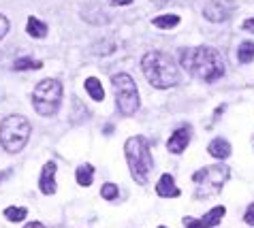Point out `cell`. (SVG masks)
<instances>
[{"label": "cell", "instance_id": "obj_1", "mask_svg": "<svg viewBox=\"0 0 254 228\" xmlns=\"http://www.w3.org/2000/svg\"><path fill=\"white\" fill-rule=\"evenodd\" d=\"M182 66L192 77L201 81H218L224 75V62L222 56L218 54V49L209 45H199V47H190L182 52Z\"/></svg>", "mask_w": 254, "mask_h": 228}, {"label": "cell", "instance_id": "obj_2", "mask_svg": "<svg viewBox=\"0 0 254 228\" xmlns=\"http://www.w3.org/2000/svg\"><path fill=\"white\" fill-rule=\"evenodd\" d=\"M141 70H143L145 79L158 90L173 88V85H178V81H180V70L175 66L173 58L167 56L165 52L145 54L143 60H141Z\"/></svg>", "mask_w": 254, "mask_h": 228}, {"label": "cell", "instance_id": "obj_3", "mask_svg": "<svg viewBox=\"0 0 254 228\" xmlns=\"http://www.w3.org/2000/svg\"><path fill=\"white\" fill-rule=\"evenodd\" d=\"M124 154H126V162H128L132 179H135L137 183H141V186L147 183L150 173H152V167H154L152 152H150L147 141L143 137H130L124 143Z\"/></svg>", "mask_w": 254, "mask_h": 228}, {"label": "cell", "instance_id": "obj_4", "mask_svg": "<svg viewBox=\"0 0 254 228\" xmlns=\"http://www.w3.org/2000/svg\"><path fill=\"white\" fill-rule=\"evenodd\" d=\"M32 126L24 115H6L0 122V145L9 154H19L30 139Z\"/></svg>", "mask_w": 254, "mask_h": 228}, {"label": "cell", "instance_id": "obj_5", "mask_svg": "<svg viewBox=\"0 0 254 228\" xmlns=\"http://www.w3.org/2000/svg\"><path fill=\"white\" fill-rule=\"evenodd\" d=\"M231 177V169L224 165H211L201 171H196L192 175V183H194V196L196 198H207V196H216L218 192L224 188V183Z\"/></svg>", "mask_w": 254, "mask_h": 228}, {"label": "cell", "instance_id": "obj_6", "mask_svg": "<svg viewBox=\"0 0 254 228\" xmlns=\"http://www.w3.org/2000/svg\"><path fill=\"white\" fill-rule=\"evenodd\" d=\"M62 103V83L58 79H43L32 92V107L39 115L52 117L58 113Z\"/></svg>", "mask_w": 254, "mask_h": 228}, {"label": "cell", "instance_id": "obj_7", "mask_svg": "<svg viewBox=\"0 0 254 228\" xmlns=\"http://www.w3.org/2000/svg\"><path fill=\"white\" fill-rule=\"evenodd\" d=\"M111 83H114L116 90V105L122 115H135L139 109V90L137 83L130 79V75L126 73H118L111 77Z\"/></svg>", "mask_w": 254, "mask_h": 228}, {"label": "cell", "instance_id": "obj_8", "mask_svg": "<svg viewBox=\"0 0 254 228\" xmlns=\"http://www.w3.org/2000/svg\"><path fill=\"white\" fill-rule=\"evenodd\" d=\"M233 13V4L229 0H207L205 6H203V15H205L209 21H224L229 19Z\"/></svg>", "mask_w": 254, "mask_h": 228}, {"label": "cell", "instance_id": "obj_9", "mask_svg": "<svg viewBox=\"0 0 254 228\" xmlns=\"http://www.w3.org/2000/svg\"><path fill=\"white\" fill-rule=\"evenodd\" d=\"M188 143H190V126H182L171 134V137H169L167 149L171 154H182L188 147Z\"/></svg>", "mask_w": 254, "mask_h": 228}, {"label": "cell", "instance_id": "obj_10", "mask_svg": "<svg viewBox=\"0 0 254 228\" xmlns=\"http://www.w3.org/2000/svg\"><path fill=\"white\" fill-rule=\"evenodd\" d=\"M56 162H45L43 171H41V177H39V188L43 194L52 196L56 194Z\"/></svg>", "mask_w": 254, "mask_h": 228}, {"label": "cell", "instance_id": "obj_11", "mask_svg": "<svg viewBox=\"0 0 254 228\" xmlns=\"http://www.w3.org/2000/svg\"><path fill=\"white\" fill-rule=\"evenodd\" d=\"M156 194L162 196V198H178L182 192H180L178 186H175L173 177L169 175V173H165V175H160V179L156 183Z\"/></svg>", "mask_w": 254, "mask_h": 228}, {"label": "cell", "instance_id": "obj_12", "mask_svg": "<svg viewBox=\"0 0 254 228\" xmlns=\"http://www.w3.org/2000/svg\"><path fill=\"white\" fill-rule=\"evenodd\" d=\"M207 154L211 156V158H216V160H227L231 156V143L227 139H222V137H216L207 145Z\"/></svg>", "mask_w": 254, "mask_h": 228}, {"label": "cell", "instance_id": "obj_13", "mask_svg": "<svg viewBox=\"0 0 254 228\" xmlns=\"http://www.w3.org/2000/svg\"><path fill=\"white\" fill-rule=\"evenodd\" d=\"M224 213H227V207H224V205H218V207L209 209V211L205 213V216H203L201 226H203V228H214V226H218V224L222 222Z\"/></svg>", "mask_w": 254, "mask_h": 228}, {"label": "cell", "instance_id": "obj_14", "mask_svg": "<svg viewBox=\"0 0 254 228\" xmlns=\"http://www.w3.org/2000/svg\"><path fill=\"white\" fill-rule=\"evenodd\" d=\"M75 179L79 186L83 188H88V186H92V179H94V167L92 165H79L75 171Z\"/></svg>", "mask_w": 254, "mask_h": 228}, {"label": "cell", "instance_id": "obj_15", "mask_svg": "<svg viewBox=\"0 0 254 228\" xmlns=\"http://www.w3.org/2000/svg\"><path fill=\"white\" fill-rule=\"evenodd\" d=\"M26 30H28V34H30V37H34V39H45L49 28H47V24H43V21L37 19V17H28Z\"/></svg>", "mask_w": 254, "mask_h": 228}, {"label": "cell", "instance_id": "obj_16", "mask_svg": "<svg viewBox=\"0 0 254 228\" xmlns=\"http://www.w3.org/2000/svg\"><path fill=\"white\" fill-rule=\"evenodd\" d=\"M86 92L90 94V98H92V101H96V103H101L103 98H105V90H103V83L96 79V77H88L86 79Z\"/></svg>", "mask_w": 254, "mask_h": 228}, {"label": "cell", "instance_id": "obj_17", "mask_svg": "<svg viewBox=\"0 0 254 228\" xmlns=\"http://www.w3.org/2000/svg\"><path fill=\"white\" fill-rule=\"evenodd\" d=\"M156 28H160V30H171V28H175L180 24V17L178 15H173V13H167V15H158V17H154L152 21Z\"/></svg>", "mask_w": 254, "mask_h": 228}, {"label": "cell", "instance_id": "obj_18", "mask_svg": "<svg viewBox=\"0 0 254 228\" xmlns=\"http://www.w3.org/2000/svg\"><path fill=\"white\" fill-rule=\"evenodd\" d=\"M237 60H239V64H250L254 60V43L246 41V43L239 45V49H237Z\"/></svg>", "mask_w": 254, "mask_h": 228}, {"label": "cell", "instance_id": "obj_19", "mask_svg": "<svg viewBox=\"0 0 254 228\" xmlns=\"http://www.w3.org/2000/svg\"><path fill=\"white\" fill-rule=\"evenodd\" d=\"M26 216H28L26 207H6L4 209V218L9 220V222H22Z\"/></svg>", "mask_w": 254, "mask_h": 228}, {"label": "cell", "instance_id": "obj_20", "mask_svg": "<svg viewBox=\"0 0 254 228\" xmlns=\"http://www.w3.org/2000/svg\"><path fill=\"white\" fill-rule=\"evenodd\" d=\"M43 64H41L39 60H30V58H22V60H17L15 62V70H39Z\"/></svg>", "mask_w": 254, "mask_h": 228}, {"label": "cell", "instance_id": "obj_21", "mask_svg": "<svg viewBox=\"0 0 254 228\" xmlns=\"http://www.w3.org/2000/svg\"><path fill=\"white\" fill-rule=\"evenodd\" d=\"M101 194H103L105 201H116L118 194H120V190H118L116 183H105L103 190H101Z\"/></svg>", "mask_w": 254, "mask_h": 228}, {"label": "cell", "instance_id": "obj_22", "mask_svg": "<svg viewBox=\"0 0 254 228\" xmlns=\"http://www.w3.org/2000/svg\"><path fill=\"white\" fill-rule=\"evenodd\" d=\"M9 32V19H6L2 13H0V41L4 39V34Z\"/></svg>", "mask_w": 254, "mask_h": 228}, {"label": "cell", "instance_id": "obj_23", "mask_svg": "<svg viewBox=\"0 0 254 228\" xmlns=\"http://www.w3.org/2000/svg\"><path fill=\"white\" fill-rule=\"evenodd\" d=\"M244 220H246V224H250V226H254V203L250 205L248 209H246V213H244Z\"/></svg>", "mask_w": 254, "mask_h": 228}, {"label": "cell", "instance_id": "obj_24", "mask_svg": "<svg viewBox=\"0 0 254 228\" xmlns=\"http://www.w3.org/2000/svg\"><path fill=\"white\" fill-rule=\"evenodd\" d=\"M184 226L186 228H203L201 220H194V218H184Z\"/></svg>", "mask_w": 254, "mask_h": 228}, {"label": "cell", "instance_id": "obj_25", "mask_svg": "<svg viewBox=\"0 0 254 228\" xmlns=\"http://www.w3.org/2000/svg\"><path fill=\"white\" fill-rule=\"evenodd\" d=\"M242 30H246V32H254V17H248L242 24Z\"/></svg>", "mask_w": 254, "mask_h": 228}, {"label": "cell", "instance_id": "obj_26", "mask_svg": "<svg viewBox=\"0 0 254 228\" xmlns=\"http://www.w3.org/2000/svg\"><path fill=\"white\" fill-rule=\"evenodd\" d=\"M132 0H109L111 6H124V4H130Z\"/></svg>", "mask_w": 254, "mask_h": 228}, {"label": "cell", "instance_id": "obj_27", "mask_svg": "<svg viewBox=\"0 0 254 228\" xmlns=\"http://www.w3.org/2000/svg\"><path fill=\"white\" fill-rule=\"evenodd\" d=\"M24 228H45V226L41 224V222H30V224H26Z\"/></svg>", "mask_w": 254, "mask_h": 228}, {"label": "cell", "instance_id": "obj_28", "mask_svg": "<svg viewBox=\"0 0 254 228\" xmlns=\"http://www.w3.org/2000/svg\"><path fill=\"white\" fill-rule=\"evenodd\" d=\"M154 4H158V6H162V4H167V2H171V0H152Z\"/></svg>", "mask_w": 254, "mask_h": 228}, {"label": "cell", "instance_id": "obj_29", "mask_svg": "<svg viewBox=\"0 0 254 228\" xmlns=\"http://www.w3.org/2000/svg\"><path fill=\"white\" fill-rule=\"evenodd\" d=\"M158 228H167V226H158Z\"/></svg>", "mask_w": 254, "mask_h": 228}]
</instances>
